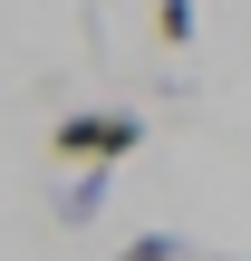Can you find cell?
<instances>
[{
    "instance_id": "6da1fadb",
    "label": "cell",
    "mask_w": 251,
    "mask_h": 261,
    "mask_svg": "<svg viewBox=\"0 0 251 261\" xmlns=\"http://www.w3.org/2000/svg\"><path fill=\"white\" fill-rule=\"evenodd\" d=\"M135 145H145V116H135V107H68V116L48 126V155H58V165H77V174H87V165H106V174H116Z\"/></svg>"
},
{
    "instance_id": "7a4b0ae2",
    "label": "cell",
    "mask_w": 251,
    "mask_h": 261,
    "mask_svg": "<svg viewBox=\"0 0 251 261\" xmlns=\"http://www.w3.org/2000/svg\"><path fill=\"white\" fill-rule=\"evenodd\" d=\"M97 213H106V165H87V174H77V184L58 194V223H68V232H87Z\"/></svg>"
},
{
    "instance_id": "3957f363",
    "label": "cell",
    "mask_w": 251,
    "mask_h": 261,
    "mask_svg": "<svg viewBox=\"0 0 251 261\" xmlns=\"http://www.w3.org/2000/svg\"><path fill=\"white\" fill-rule=\"evenodd\" d=\"M116 261H193V242L155 223V232H135V242H126V252H116Z\"/></svg>"
},
{
    "instance_id": "277c9868",
    "label": "cell",
    "mask_w": 251,
    "mask_h": 261,
    "mask_svg": "<svg viewBox=\"0 0 251 261\" xmlns=\"http://www.w3.org/2000/svg\"><path fill=\"white\" fill-rule=\"evenodd\" d=\"M155 39L184 48V39H193V0H155Z\"/></svg>"
},
{
    "instance_id": "5b68a950",
    "label": "cell",
    "mask_w": 251,
    "mask_h": 261,
    "mask_svg": "<svg viewBox=\"0 0 251 261\" xmlns=\"http://www.w3.org/2000/svg\"><path fill=\"white\" fill-rule=\"evenodd\" d=\"M213 261H232V252H213Z\"/></svg>"
}]
</instances>
